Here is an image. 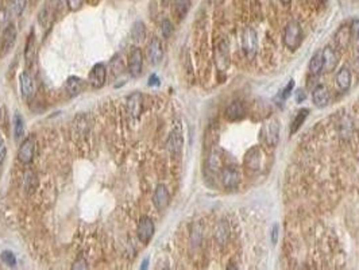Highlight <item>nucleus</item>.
<instances>
[{
	"label": "nucleus",
	"instance_id": "f257e3e1",
	"mask_svg": "<svg viewBox=\"0 0 359 270\" xmlns=\"http://www.w3.org/2000/svg\"><path fill=\"white\" fill-rule=\"evenodd\" d=\"M303 27L297 21H290L285 27L283 43L289 50H297L303 42Z\"/></svg>",
	"mask_w": 359,
	"mask_h": 270
},
{
	"label": "nucleus",
	"instance_id": "f03ea898",
	"mask_svg": "<svg viewBox=\"0 0 359 270\" xmlns=\"http://www.w3.org/2000/svg\"><path fill=\"white\" fill-rule=\"evenodd\" d=\"M261 135H262L263 142L269 148L277 146L279 141V119H270L265 123L261 128Z\"/></svg>",
	"mask_w": 359,
	"mask_h": 270
},
{
	"label": "nucleus",
	"instance_id": "7ed1b4c3",
	"mask_svg": "<svg viewBox=\"0 0 359 270\" xmlns=\"http://www.w3.org/2000/svg\"><path fill=\"white\" fill-rule=\"evenodd\" d=\"M257 49H258V38H257L255 30L251 27L244 29L242 34V50L244 56L247 57L248 60H253L257 54Z\"/></svg>",
	"mask_w": 359,
	"mask_h": 270
},
{
	"label": "nucleus",
	"instance_id": "20e7f679",
	"mask_svg": "<svg viewBox=\"0 0 359 270\" xmlns=\"http://www.w3.org/2000/svg\"><path fill=\"white\" fill-rule=\"evenodd\" d=\"M36 138L34 137H29L26 138L23 142L20 143V148L18 150V159L20 162L25 163H31V161L34 159V155H36Z\"/></svg>",
	"mask_w": 359,
	"mask_h": 270
},
{
	"label": "nucleus",
	"instance_id": "39448f33",
	"mask_svg": "<svg viewBox=\"0 0 359 270\" xmlns=\"http://www.w3.org/2000/svg\"><path fill=\"white\" fill-rule=\"evenodd\" d=\"M154 231H156V227H154L153 220L149 216H142L137 229V235L142 243H145V245L149 243L154 235Z\"/></svg>",
	"mask_w": 359,
	"mask_h": 270
},
{
	"label": "nucleus",
	"instance_id": "423d86ee",
	"mask_svg": "<svg viewBox=\"0 0 359 270\" xmlns=\"http://www.w3.org/2000/svg\"><path fill=\"white\" fill-rule=\"evenodd\" d=\"M143 68V54L141 49L132 47L128 54V72L132 77H139Z\"/></svg>",
	"mask_w": 359,
	"mask_h": 270
},
{
	"label": "nucleus",
	"instance_id": "0eeeda50",
	"mask_svg": "<svg viewBox=\"0 0 359 270\" xmlns=\"http://www.w3.org/2000/svg\"><path fill=\"white\" fill-rule=\"evenodd\" d=\"M107 80V68L104 64H96L92 68L89 75H88V82L93 88H101L106 84Z\"/></svg>",
	"mask_w": 359,
	"mask_h": 270
},
{
	"label": "nucleus",
	"instance_id": "6e6552de",
	"mask_svg": "<svg viewBox=\"0 0 359 270\" xmlns=\"http://www.w3.org/2000/svg\"><path fill=\"white\" fill-rule=\"evenodd\" d=\"M240 183V173L237 168L227 166L222 170V184L226 189L238 188Z\"/></svg>",
	"mask_w": 359,
	"mask_h": 270
},
{
	"label": "nucleus",
	"instance_id": "1a4fd4ad",
	"mask_svg": "<svg viewBox=\"0 0 359 270\" xmlns=\"http://www.w3.org/2000/svg\"><path fill=\"white\" fill-rule=\"evenodd\" d=\"M147 60L152 65H158L162 61L163 57V49H162V43L158 38H153L152 41L147 45Z\"/></svg>",
	"mask_w": 359,
	"mask_h": 270
},
{
	"label": "nucleus",
	"instance_id": "9d476101",
	"mask_svg": "<svg viewBox=\"0 0 359 270\" xmlns=\"http://www.w3.org/2000/svg\"><path fill=\"white\" fill-rule=\"evenodd\" d=\"M261 159H262V152L259 148H253L248 150L244 155V166L250 172H258L261 168Z\"/></svg>",
	"mask_w": 359,
	"mask_h": 270
},
{
	"label": "nucleus",
	"instance_id": "9b49d317",
	"mask_svg": "<svg viewBox=\"0 0 359 270\" xmlns=\"http://www.w3.org/2000/svg\"><path fill=\"white\" fill-rule=\"evenodd\" d=\"M169 201H170V194H169L167 188L163 184L158 185L156 188V192L153 194V203L156 205V208L158 211H163L169 205Z\"/></svg>",
	"mask_w": 359,
	"mask_h": 270
},
{
	"label": "nucleus",
	"instance_id": "f8f14e48",
	"mask_svg": "<svg viewBox=\"0 0 359 270\" xmlns=\"http://www.w3.org/2000/svg\"><path fill=\"white\" fill-rule=\"evenodd\" d=\"M127 110H128V114L134 119H138L141 116L142 110H143V97H142L139 92H134L132 95L128 96V99H127Z\"/></svg>",
	"mask_w": 359,
	"mask_h": 270
},
{
	"label": "nucleus",
	"instance_id": "ddd939ff",
	"mask_svg": "<svg viewBox=\"0 0 359 270\" xmlns=\"http://www.w3.org/2000/svg\"><path fill=\"white\" fill-rule=\"evenodd\" d=\"M184 146V139H182V134L180 130H173L169 138H167L166 148L169 153L172 155H180Z\"/></svg>",
	"mask_w": 359,
	"mask_h": 270
},
{
	"label": "nucleus",
	"instance_id": "4468645a",
	"mask_svg": "<svg viewBox=\"0 0 359 270\" xmlns=\"http://www.w3.org/2000/svg\"><path fill=\"white\" fill-rule=\"evenodd\" d=\"M230 236H231V229H230V225H228L226 220H222L216 229H215V232H213V238H215V242L218 243L219 246H226L230 240Z\"/></svg>",
	"mask_w": 359,
	"mask_h": 270
},
{
	"label": "nucleus",
	"instance_id": "2eb2a0df",
	"mask_svg": "<svg viewBox=\"0 0 359 270\" xmlns=\"http://www.w3.org/2000/svg\"><path fill=\"white\" fill-rule=\"evenodd\" d=\"M16 41V29L14 25H8L5 27L4 33H3V39H1V56H4L5 53L14 47Z\"/></svg>",
	"mask_w": 359,
	"mask_h": 270
},
{
	"label": "nucleus",
	"instance_id": "dca6fc26",
	"mask_svg": "<svg viewBox=\"0 0 359 270\" xmlns=\"http://www.w3.org/2000/svg\"><path fill=\"white\" fill-rule=\"evenodd\" d=\"M19 85L22 96L25 99H31L34 95V81H33V77L27 72H23L19 76Z\"/></svg>",
	"mask_w": 359,
	"mask_h": 270
},
{
	"label": "nucleus",
	"instance_id": "f3484780",
	"mask_svg": "<svg viewBox=\"0 0 359 270\" xmlns=\"http://www.w3.org/2000/svg\"><path fill=\"white\" fill-rule=\"evenodd\" d=\"M226 119L230 122H237L239 119H242L244 115V107H243L242 102H233L227 108H226Z\"/></svg>",
	"mask_w": 359,
	"mask_h": 270
},
{
	"label": "nucleus",
	"instance_id": "a211bd4d",
	"mask_svg": "<svg viewBox=\"0 0 359 270\" xmlns=\"http://www.w3.org/2000/svg\"><path fill=\"white\" fill-rule=\"evenodd\" d=\"M338 65V56L331 47L323 49V71L332 72Z\"/></svg>",
	"mask_w": 359,
	"mask_h": 270
},
{
	"label": "nucleus",
	"instance_id": "6ab92c4d",
	"mask_svg": "<svg viewBox=\"0 0 359 270\" xmlns=\"http://www.w3.org/2000/svg\"><path fill=\"white\" fill-rule=\"evenodd\" d=\"M84 85H85V82L82 81L80 77L71 76L68 77V80H66L65 88L66 92H68L71 96H77V95H80L81 92H82Z\"/></svg>",
	"mask_w": 359,
	"mask_h": 270
},
{
	"label": "nucleus",
	"instance_id": "aec40b11",
	"mask_svg": "<svg viewBox=\"0 0 359 270\" xmlns=\"http://www.w3.org/2000/svg\"><path fill=\"white\" fill-rule=\"evenodd\" d=\"M312 100H314V104L318 108L327 107V104H328V92H327L325 87L319 85V87L315 88L314 93H312Z\"/></svg>",
	"mask_w": 359,
	"mask_h": 270
},
{
	"label": "nucleus",
	"instance_id": "412c9836",
	"mask_svg": "<svg viewBox=\"0 0 359 270\" xmlns=\"http://www.w3.org/2000/svg\"><path fill=\"white\" fill-rule=\"evenodd\" d=\"M336 85L342 92H347L351 87V72L347 68H342L336 76Z\"/></svg>",
	"mask_w": 359,
	"mask_h": 270
},
{
	"label": "nucleus",
	"instance_id": "4be33fe9",
	"mask_svg": "<svg viewBox=\"0 0 359 270\" xmlns=\"http://www.w3.org/2000/svg\"><path fill=\"white\" fill-rule=\"evenodd\" d=\"M351 41H353V50H354V57L357 61H359V19L355 18L351 22Z\"/></svg>",
	"mask_w": 359,
	"mask_h": 270
},
{
	"label": "nucleus",
	"instance_id": "5701e85b",
	"mask_svg": "<svg viewBox=\"0 0 359 270\" xmlns=\"http://www.w3.org/2000/svg\"><path fill=\"white\" fill-rule=\"evenodd\" d=\"M323 71V50H318L309 61V72L312 75H318Z\"/></svg>",
	"mask_w": 359,
	"mask_h": 270
},
{
	"label": "nucleus",
	"instance_id": "b1692460",
	"mask_svg": "<svg viewBox=\"0 0 359 270\" xmlns=\"http://www.w3.org/2000/svg\"><path fill=\"white\" fill-rule=\"evenodd\" d=\"M131 38L135 42H141L146 38V27L142 21H137L131 27Z\"/></svg>",
	"mask_w": 359,
	"mask_h": 270
},
{
	"label": "nucleus",
	"instance_id": "393cba45",
	"mask_svg": "<svg viewBox=\"0 0 359 270\" xmlns=\"http://www.w3.org/2000/svg\"><path fill=\"white\" fill-rule=\"evenodd\" d=\"M335 41L338 43V46H340L342 49L347 47V45L351 41V29L350 27H342L338 33H336V38Z\"/></svg>",
	"mask_w": 359,
	"mask_h": 270
},
{
	"label": "nucleus",
	"instance_id": "a878e982",
	"mask_svg": "<svg viewBox=\"0 0 359 270\" xmlns=\"http://www.w3.org/2000/svg\"><path fill=\"white\" fill-rule=\"evenodd\" d=\"M12 123H14V137H15L16 142H19L20 139L25 137V122H23V117L16 113L14 115Z\"/></svg>",
	"mask_w": 359,
	"mask_h": 270
},
{
	"label": "nucleus",
	"instance_id": "bb28decb",
	"mask_svg": "<svg viewBox=\"0 0 359 270\" xmlns=\"http://www.w3.org/2000/svg\"><path fill=\"white\" fill-rule=\"evenodd\" d=\"M308 115H309L308 108H303V110H300L299 114L296 115L294 120L292 122V126H290V134H294L296 131H299L300 127H301V126L304 124V122H305V119L308 117Z\"/></svg>",
	"mask_w": 359,
	"mask_h": 270
},
{
	"label": "nucleus",
	"instance_id": "cd10ccee",
	"mask_svg": "<svg viewBox=\"0 0 359 270\" xmlns=\"http://www.w3.org/2000/svg\"><path fill=\"white\" fill-rule=\"evenodd\" d=\"M189 8H191V0H174V12L180 19H184L187 16Z\"/></svg>",
	"mask_w": 359,
	"mask_h": 270
},
{
	"label": "nucleus",
	"instance_id": "c85d7f7f",
	"mask_svg": "<svg viewBox=\"0 0 359 270\" xmlns=\"http://www.w3.org/2000/svg\"><path fill=\"white\" fill-rule=\"evenodd\" d=\"M37 184H38V179L34 172H26L25 174V189L27 193H33L37 189Z\"/></svg>",
	"mask_w": 359,
	"mask_h": 270
},
{
	"label": "nucleus",
	"instance_id": "c756f323",
	"mask_svg": "<svg viewBox=\"0 0 359 270\" xmlns=\"http://www.w3.org/2000/svg\"><path fill=\"white\" fill-rule=\"evenodd\" d=\"M27 0H11V11L15 16H19L23 14L26 8Z\"/></svg>",
	"mask_w": 359,
	"mask_h": 270
},
{
	"label": "nucleus",
	"instance_id": "7c9ffc66",
	"mask_svg": "<svg viewBox=\"0 0 359 270\" xmlns=\"http://www.w3.org/2000/svg\"><path fill=\"white\" fill-rule=\"evenodd\" d=\"M208 165H209V169H211V170H218L219 166H220V154H219V152L213 150L212 153L209 154Z\"/></svg>",
	"mask_w": 359,
	"mask_h": 270
},
{
	"label": "nucleus",
	"instance_id": "2f4dec72",
	"mask_svg": "<svg viewBox=\"0 0 359 270\" xmlns=\"http://www.w3.org/2000/svg\"><path fill=\"white\" fill-rule=\"evenodd\" d=\"M0 258H1V261L4 262L5 265H8V266L16 265L15 255H14V253H11V251H3L1 255H0Z\"/></svg>",
	"mask_w": 359,
	"mask_h": 270
},
{
	"label": "nucleus",
	"instance_id": "473e14b6",
	"mask_svg": "<svg viewBox=\"0 0 359 270\" xmlns=\"http://www.w3.org/2000/svg\"><path fill=\"white\" fill-rule=\"evenodd\" d=\"M162 36L163 38H169V37L173 34V25L172 22L169 21V19H165V21L162 22Z\"/></svg>",
	"mask_w": 359,
	"mask_h": 270
},
{
	"label": "nucleus",
	"instance_id": "72a5a7b5",
	"mask_svg": "<svg viewBox=\"0 0 359 270\" xmlns=\"http://www.w3.org/2000/svg\"><path fill=\"white\" fill-rule=\"evenodd\" d=\"M293 85H294V81H293V80H290L288 85L283 88L282 91H281V93H279V97H281V100H286V99L290 96V93H292V89H293Z\"/></svg>",
	"mask_w": 359,
	"mask_h": 270
},
{
	"label": "nucleus",
	"instance_id": "f704fd0d",
	"mask_svg": "<svg viewBox=\"0 0 359 270\" xmlns=\"http://www.w3.org/2000/svg\"><path fill=\"white\" fill-rule=\"evenodd\" d=\"M279 226L276 223L272 227V234H270V240H272V245H277L279 242Z\"/></svg>",
	"mask_w": 359,
	"mask_h": 270
},
{
	"label": "nucleus",
	"instance_id": "c9c22d12",
	"mask_svg": "<svg viewBox=\"0 0 359 270\" xmlns=\"http://www.w3.org/2000/svg\"><path fill=\"white\" fill-rule=\"evenodd\" d=\"M82 3H84V0H68V5L72 11L80 10Z\"/></svg>",
	"mask_w": 359,
	"mask_h": 270
},
{
	"label": "nucleus",
	"instance_id": "e433bc0d",
	"mask_svg": "<svg viewBox=\"0 0 359 270\" xmlns=\"http://www.w3.org/2000/svg\"><path fill=\"white\" fill-rule=\"evenodd\" d=\"M5 154H7V148H5V142L0 138V163H3L5 159Z\"/></svg>",
	"mask_w": 359,
	"mask_h": 270
},
{
	"label": "nucleus",
	"instance_id": "4c0bfd02",
	"mask_svg": "<svg viewBox=\"0 0 359 270\" xmlns=\"http://www.w3.org/2000/svg\"><path fill=\"white\" fill-rule=\"evenodd\" d=\"M294 99H296L297 103H303L307 99V93L303 89H297V91L294 92Z\"/></svg>",
	"mask_w": 359,
	"mask_h": 270
},
{
	"label": "nucleus",
	"instance_id": "58836bf2",
	"mask_svg": "<svg viewBox=\"0 0 359 270\" xmlns=\"http://www.w3.org/2000/svg\"><path fill=\"white\" fill-rule=\"evenodd\" d=\"M161 82H160V78L157 77V75H152L150 78H149V85L150 87H158Z\"/></svg>",
	"mask_w": 359,
	"mask_h": 270
},
{
	"label": "nucleus",
	"instance_id": "ea45409f",
	"mask_svg": "<svg viewBox=\"0 0 359 270\" xmlns=\"http://www.w3.org/2000/svg\"><path fill=\"white\" fill-rule=\"evenodd\" d=\"M147 262H149V258H146V260L143 261V264H142V269H146V268H147Z\"/></svg>",
	"mask_w": 359,
	"mask_h": 270
},
{
	"label": "nucleus",
	"instance_id": "a19ab883",
	"mask_svg": "<svg viewBox=\"0 0 359 270\" xmlns=\"http://www.w3.org/2000/svg\"><path fill=\"white\" fill-rule=\"evenodd\" d=\"M279 1H281L282 4H289V3H290L292 0H279Z\"/></svg>",
	"mask_w": 359,
	"mask_h": 270
},
{
	"label": "nucleus",
	"instance_id": "79ce46f5",
	"mask_svg": "<svg viewBox=\"0 0 359 270\" xmlns=\"http://www.w3.org/2000/svg\"><path fill=\"white\" fill-rule=\"evenodd\" d=\"M320 1H321V3H323V4H325V3H327V1H328V0H320Z\"/></svg>",
	"mask_w": 359,
	"mask_h": 270
},
{
	"label": "nucleus",
	"instance_id": "37998d69",
	"mask_svg": "<svg viewBox=\"0 0 359 270\" xmlns=\"http://www.w3.org/2000/svg\"><path fill=\"white\" fill-rule=\"evenodd\" d=\"M0 122H1V107H0Z\"/></svg>",
	"mask_w": 359,
	"mask_h": 270
}]
</instances>
